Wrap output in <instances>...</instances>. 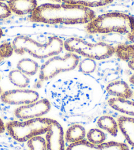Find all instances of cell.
<instances>
[{
    "label": "cell",
    "instance_id": "6da1fadb",
    "mask_svg": "<svg viewBox=\"0 0 134 150\" xmlns=\"http://www.w3.org/2000/svg\"><path fill=\"white\" fill-rule=\"evenodd\" d=\"M96 17L89 7L65 4H44L37 6L29 17L32 22L49 25L87 24Z\"/></svg>",
    "mask_w": 134,
    "mask_h": 150
},
{
    "label": "cell",
    "instance_id": "7a4b0ae2",
    "mask_svg": "<svg viewBox=\"0 0 134 150\" xmlns=\"http://www.w3.org/2000/svg\"><path fill=\"white\" fill-rule=\"evenodd\" d=\"M12 45L17 54L27 53L35 58L43 59L59 54L64 48V42L58 36H53L48 38L47 42L41 44L30 36L20 35L15 38Z\"/></svg>",
    "mask_w": 134,
    "mask_h": 150
},
{
    "label": "cell",
    "instance_id": "3957f363",
    "mask_svg": "<svg viewBox=\"0 0 134 150\" xmlns=\"http://www.w3.org/2000/svg\"><path fill=\"white\" fill-rule=\"evenodd\" d=\"M90 34H130L134 31V17L121 12L102 14L87 23Z\"/></svg>",
    "mask_w": 134,
    "mask_h": 150
},
{
    "label": "cell",
    "instance_id": "277c9868",
    "mask_svg": "<svg viewBox=\"0 0 134 150\" xmlns=\"http://www.w3.org/2000/svg\"><path fill=\"white\" fill-rule=\"evenodd\" d=\"M64 47L69 52L94 60L105 59L116 53V47L105 42L90 43L78 37L66 40L64 42Z\"/></svg>",
    "mask_w": 134,
    "mask_h": 150
},
{
    "label": "cell",
    "instance_id": "5b68a950",
    "mask_svg": "<svg viewBox=\"0 0 134 150\" xmlns=\"http://www.w3.org/2000/svg\"><path fill=\"white\" fill-rule=\"evenodd\" d=\"M50 122L51 119L39 117L22 122H9L5 127L14 140L19 142H25L46 133L49 128Z\"/></svg>",
    "mask_w": 134,
    "mask_h": 150
},
{
    "label": "cell",
    "instance_id": "8992f818",
    "mask_svg": "<svg viewBox=\"0 0 134 150\" xmlns=\"http://www.w3.org/2000/svg\"><path fill=\"white\" fill-rule=\"evenodd\" d=\"M80 57L69 52L63 57L53 56L43 64L39 69V78L42 81L52 79L59 74L74 70L78 65Z\"/></svg>",
    "mask_w": 134,
    "mask_h": 150
},
{
    "label": "cell",
    "instance_id": "52a82bcc",
    "mask_svg": "<svg viewBox=\"0 0 134 150\" xmlns=\"http://www.w3.org/2000/svg\"><path fill=\"white\" fill-rule=\"evenodd\" d=\"M51 109V103L47 99L37 100L33 103L21 105L15 109V117L20 120H28L42 117Z\"/></svg>",
    "mask_w": 134,
    "mask_h": 150
},
{
    "label": "cell",
    "instance_id": "ba28073f",
    "mask_svg": "<svg viewBox=\"0 0 134 150\" xmlns=\"http://www.w3.org/2000/svg\"><path fill=\"white\" fill-rule=\"evenodd\" d=\"M0 99L2 102L9 105H24L38 100L39 93L32 90L21 88L5 91Z\"/></svg>",
    "mask_w": 134,
    "mask_h": 150
},
{
    "label": "cell",
    "instance_id": "9c48e42d",
    "mask_svg": "<svg viewBox=\"0 0 134 150\" xmlns=\"http://www.w3.org/2000/svg\"><path fill=\"white\" fill-rule=\"evenodd\" d=\"M47 150H66L63 128L57 120L51 119L50 126L45 135Z\"/></svg>",
    "mask_w": 134,
    "mask_h": 150
},
{
    "label": "cell",
    "instance_id": "30bf717a",
    "mask_svg": "<svg viewBox=\"0 0 134 150\" xmlns=\"http://www.w3.org/2000/svg\"><path fill=\"white\" fill-rule=\"evenodd\" d=\"M66 150H129V148L126 144L117 142H109L97 145L83 140L71 144Z\"/></svg>",
    "mask_w": 134,
    "mask_h": 150
},
{
    "label": "cell",
    "instance_id": "8fae6325",
    "mask_svg": "<svg viewBox=\"0 0 134 150\" xmlns=\"http://www.w3.org/2000/svg\"><path fill=\"white\" fill-rule=\"evenodd\" d=\"M7 5L12 13L23 16L31 15L37 7V2L36 0H9Z\"/></svg>",
    "mask_w": 134,
    "mask_h": 150
},
{
    "label": "cell",
    "instance_id": "7c38bea8",
    "mask_svg": "<svg viewBox=\"0 0 134 150\" xmlns=\"http://www.w3.org/2000/svg\"><path fill=\"white\" fill-rule=\"evenodd\" d=\"M106 92L115 98L129 100L133 96V92L126 82L123 80H116L107 85Z\"/></svg>",
    "mask_w": 134,
    "mask_h": 150
},
{
    "label": "cell",
    "instance_id": "4fadbf2b",
    "mask_svg": "<svg viewBox=\"0 0 134 150\" xmlns=\"http://www.w3.org/2000/svg\"><path fill=\"white\" fill-rule=\"evenodd\" d=\"M118 125L128 143L134 149V118L120 117L118 119Z\"/></svg>",
    "mask_w": 134,
    "mask_h": 150
},
{
    "label": "cell",
    "instance_id": "5bb4252c",
    "mask_svg": "<svg viewBox=\"0 0 134 150\" xmlns=\"http://www.w3.org/2000/svg\"><path fill=\"white\" fill-rule=\"evenodd\" d=\"M109 106L122 113L134 116V101L126 99L112 98L108 101Z\"/></svg>",
    "mask_w": 134,
    "mask_h": 150
},
{
    "label": "cell",
    "instance_id": "9a60e30c",
    "mask_svg": "<svg viewBox=\"0 0 134 150\" xmlns=\"http://www.w3.org/2000/svg\"><path fill=\"white\" fill-rule=\"evenodd\" d=\"M85 134V128L82 125L76 124L70 127L66 130L65 139L67 142L74 144L84 140Z\"/></svg>",
    "mask_w": 134,
    "mask_h": 150
},
{
    "label": "cell",
    "instance_id": "2e32d148",
    "mask_svg": "<svg viewBox=\"0 0 134 150\" xmlns=\"http://www.w3.org/2000/svg\"><path fill=\"white\" fill-rule=\"evenodd\" d=\"M97 123L101 129L106 130L113 136L117 135L118 132V125L113 117L109 115H104L98 119Z\"/></svg>",
    "mask_w": 134,
    "mask_h": 150
},
{
    "label": "cell",
    "instance_id": "e0dca14e",
    "mask_svg": "<svg viewBox=\"0 0 134 150\" xmlns=\"http://www.w3.org/2000/svg\"><path fill=\"white\" fill-rule=\"evenodd\" d=\"M62 4L81 5L86 7H99L109 5L114 0H53Z\"/></svg>",
    "mask_w": 134,
    "mask_h": 150
},
{
    "label": "cell",
    "instance_id": "ac0fdd59",
    "mask_svg": "<svg viewBox=\"0 0 134 150\" xmlns=\"http://www.w3.org/2000/svg\"><path fill=\"white\" fill-rule=\"evenodd\" d=\"M17 68L27 76H34L38 71L39 65L32 59L23 58L18 62Z\"/></svg>",
    "mask_w": 134,
    "mask_h": 150
},
{
    "label": "cell",
    "instance_id": "d6986e66",
    "mask_svg": "<svg viewBox=\"0 0 134 150\" xmlns=\"http://www.w3.org/2000/svg\"><path fill=\"white\" fill-rule=\"evenodd\" d=\"M9 79L13 85L20 88H26L30 82V79L27 75L24 74L23 72L18 69L10 71L9 73Z\"/></svg>",
    "mask_w": 134,
    "mask_h": 150
},
{
    "label": "cell",
    "instance_id": "ffe728a7",
    "mask_svg": "<svg viewBox=\"0 0 134 150\" xmlns=\"http://www.w3.org/2000/svg\"><path fill=\"white\" fill-rule=\"evenodd\" d=\"M116 55L120 59L129 62L134 59V44H122L116 47Z\"/></svg>",
    "mask_w": 134,
    "mask_h": 150
},
{
    "label": "cell",
    "instance_id": "44dd1931",
    "mask_svg": "<svg viewBox=\"0 0 134 150\" xmlns=\"http://www.w3.org/2000/svg\"><path fill=\"white\" fill-rule=\"evenodd\" d=\"M87 141L93 144H101L106 140V135L103 131L97 128H92L87 134Z\"/></svg>",
    "mask_w": 134,
    "mask_h": 150
},
{
    "label": "cell",
    "instance_id": "7402d4cb",
    "mask_svg": "<svg viewBox=\"0 0 134 150\" xmlns=\"http://www.w3.org/2000/svg\"><path fill=\"white\" fill-rule=\"evenodd\" d=\"M79 71L85 74H92L97 68V63L94 59L90 58H85L80 61L78 64Z\"/></svg>",
    "mask_w": 134,
    "mask_h": 150
},
{
    "label": "cell",
    "instance_id": "603a6c76",
    "mask_svg": "<svg viewBox=\"0 0 134 150\" xmlns=\"http://www.w3.org/2000/svg\"><path fill=\"white\" fill-rule=\"evenodd\" d=\"M28 150H47L45 140L41 136H36L28 141Z\"/></svg>",
    "mask_w": 134,
    "mask_h": 150
},
{
    "label": "cell",
    "instance_id": "cb8c5ba5",
    "mask_svg": "<svg viewBox=\"0 0 134 150\" xmlns=\"http://www.w3.org/2000/svg\"><path fill=\"white\" fill-rule=\"evenodd\" d=\"M14 52L12 44L9 42H4L0 45V57L7 58L10 57Z\"/></svg>",
    "mask_w": 134,
    "mask_h": 150
},
{
    "label": "cell",
    "instance_id": "d4e9b609",
    "mask_svg": "<svg viewBox=\"0 0 134 150\" xmlns=\"http://www.w3.org/2000/svg\"><path fill=\"white\" fill-rule=\"evenodd\" d=\"M9 6L4 2H0V19H4L9 17L11 15Z\"/></svg>",
    "mask_w": 134,
    "mask_h": 150
},
{
    "label": "cell",
    "instance_id": "484cf974",
    "mask_svg": "<svg viewBox=\"0 0 134 150\" xmlns=\"http://www.w3.org/2000/svg\"><path fill=\"white\" fill-rule=\"evenodd\" d=\"M5 129H6V127H5L3 120L0 119V134L4 132Z\"/></svg>",
    "mask_w": 134,
    "mask_h": 150
},
{
    "label": "cell",
    "instance_id": "4316f807",
    "mask_svg": "<svg viewBox=\"0 0 134 150\" xmlns=\"http://www.w3.org/2000/svg\"><path fill=\"white\" fill-rule=\"evenodd\" d=\"M128 38L130 42H133L134 44V31H133L132 33H131L128 34Z\"/></svg>",
    "mask_w": 134,
    "mask_h": 150
},
{
    "label": "cell",
    "instance_id": "83f0119b",
    "mask_svg": "<svg viewBox=\"0 0 134 150\" xmlns=\"http://www.w3.org/2000/svg\"><path fill=\"white\" fill-rule=\"evenodd\" d=\"M128 67H129L132 70L134 71V59L131 60L129 61V62H128Z\"/></svg>",
    "mask_w": 134,
    "mask_h": 150
},
{
    "label": "cell",
    "instance_id": "f1b7e54d",
    "mask_svg": "<svg viewBox=\"0 0 134 150\" xmlns=\"http://www.w3.org/2000/svg\"><path fill=\"white\" fill-rule=\"evenodd\" d=\"M130 82L131 84L134 85V74H133L132 76L130 77Z\"/></svg>",
    "mask_w": 134,
    "mask_h": 150
},
{
    "label": "cell",
    "instance_id": "f546056e",
    "mask_svg": "<svg viewBox=\"0 0 134 150\" xmlns=\"http://www.w3.org/2000/svg\"><path fill=\"white\" fill-rule=\"evenodd\" d=\"M4 35V32H3L2 29L0 28V38H1V37Z\"/></svg>",
    "mask_w": 134,
    "mask_h": 150
},
{
    "label": "cell",
    "instance_id": "4dcf8cb0",
    "mask_svg": "<svg viewBox=\"0 0 134 150\" xmlns=\"http://www.w3.org/2000/svg\"><path fill=\"white\" fill-rule=\"evenodd\" d=\"M2 93H3V90L1 89V88L0 87V97H1V96Z\"/></svg>",
    "mask_w": 134,
    "mask_h": 150
},
{
    "label": "cell",
    "instance_id": "1f68e13d",
    "mask_svg": "<svg viewBox=\"0 0 134 150\" xmlns=\"http://www.w3.org/2000/svg\"><path fill=\"white\" fill-rule=\"evenodd\" d=\"M9 1V0H0V2H4V1Z\"/></svg>",
    "mask_w": 134,
    "mask_h": 150
},
{
    "label": "cell",
    "instance_id": "d6a6232c",
    "mask_svg": "<svg viewBox=\"0 0 134 150\" xmlns=\"http://www.w3.org/2000/svg\"><path fill=\"white\" fill-rule=\"evenodd\" d=\"M1 57H0V61H1Z\"/></svg>",
    "mask_w": 134,
    "mask_h": 150
},
{
    "label": "cell",
    "instance_id": "836d02e7",
    "mask_svg": "<svg viewBox=\"0 0 134 150\" xmlns=\"http://www.w3.org/2000/svg\"><path fill=\"white\" fill-rule=\"evenodd\" d=\"M0 80H1V76H0Z\"/></svg>",
    "mask_w": 134,
    "mask_h": 150
},
{
    "label": "cell",
    "instance_id": "e575fe53",
    "mask_svg": "<svg viewBox=\"0 0 134 150\" xmlns=\"http://www.w3.org/2000/svg\"><path fill=\"white\" fill-rule=\"evenodd\" d=\"M133 96H134V93H133Z\"/></svg>",
    "mask_w": 134,
    "mask_h": 150
}]
</instances>
